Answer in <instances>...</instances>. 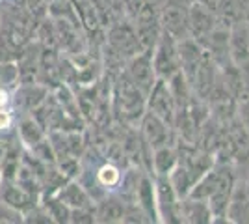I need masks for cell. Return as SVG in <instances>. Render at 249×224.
I'll use <instances>...</instances> for the list:
<instances>
[{"label": "cell", "instance_id": "6da1fadb", "mask_svg": "<svg viewBox=\"0 0 249 224\" xmlns=\"http://www.w3.org/2000/svg\"><path fill=\"white\" fill-rule=\"evenodd\" d=\"M114 103L117 116L126 125H138L147 110V96L124 71L119 73L114 84Z\"/></svg>", "mask_w": 249, "mask_h": 224}, {"label": "cell", "instance_id": "7a4b0ae2", "mask_svg": "<svg viewBox=\"0 0 249 224\" xmlns=\"http://www.w3.org/2000/svg\"><path fill=\"white\" fill-rule=\"evenodd\" d=\"M153 67H155L156 79H171L173 75L180 71V60H178V49L177 40L169 34L162 32L155 49H153Z\"/></svg>", "mask_w": 249, "mask_h": 224}, {"label": "cell", "instance_id": "3957f363", "mask_svg": "<svg viewBox=\"0 0 249 224\" xmlns=\"http://www.w3.org/2000/svg\"><path fill=\"white\" fill-rule=\"evenodd\" d=\"M234 185H236V176L234 172L229 168L227 164H221L218 166V180L214 185V191L210 192L208 196V207H210V213L214 221H225V215H227V207L231 204V196L234 191Z\"/></svg>", "mask_w": 249, "mask_h": 224}, {"label": "cell", "instance_id": "277c9868", "mask_svg": "<svg viewBox=\"0 0 249 224\" xmlns=\"http://www.w3.org/2000/svg\"><path fill=\"white\" fill-rule=\"evenodd\" d=\"M155 196L158 223H180V198L166 176L155 178Z\"/></svg>", "mask_w": 249, "mask_h": 224}, {"label": "cell", "instance_id": "5b68a950", "mask_svg": "<svg viewBox=\"0 0 249 224\" xmlns=\"http://www.w3.org/2000/svg\"><path fill=\"white\" fill-rule=\"evenodd\" d=\"M123 71L147 96L149 90L156 82V73L153 67V51H140L134 56H130L124 64Z\"/></svg>", "mask_w": 249, "mask_h": 224}, {"label": "cell", "instance_id": "8992f818", "mask_svg": "<svg viewBox=\"0 0 249 224\" xmlns=\"http://www.w3.org/2000/svg\"><path fill=\"white\" fill-rule=\"evenodd\" d=\"M106 43H108V49L117 54V56H121L124 62L130 56H134L136 53L142 51L134 24L128 21L115 22L114 26L110 28V32H108V41Z\"/></svg>", "mask_w": 249, "mask_h": 224}, {"label": "cell", "instance_id": "52a82bcc", "mask_svg": "<svg viewBox=\"0 0 249 224\" xmlns=\"http://www.w3.org/2000/svg\"><path fill=\"white\" fill-rule=\"evenodd\" d=\"M147 112H153L155 116L162 118L169 125H173L177 114V103L169 84L164 79H156V82L147 94Z\"/></svg>", "mask_w": 249, "mask_h": 224}, {"label": "cell", "instance_id": "ba28073f", "mask_svg": "<svg viewBox=\"0 0 249 224\" xmlns=\"http://www.w3.org/2000/svg\"><path fill=\"white\" fill-rule=\"evenodd\" d=\"M140 135L145 140L147 144L153 149L160 148V146H167V144H175V129L173 125H169L167 122H164L162 118L155 116L153 112H147L142 116L140 123Z\"/></svg>", "mask_w": 249, "mask_h": 224}, {"label": "cell", "instance_id": "9c48e42d", "mask_svg": "<svg viewBox=\"0 0 249 224\" xmlns=\"http://www.w3.org/2000/svg\"><path fill=\"white\" fill-rule=\"evenodd\" d=\"M162 32L169 34L175 40L188 36V8L182 0H167L166 6L158 11Z\"/></svg>", "mask_w": 249, "mask_h": 224}, {"label": "cell", "instance_id": "30bf717a", "mask_svg": "<svg viewBox=\"0 0 249 224\" xmlns=\"http://www.w3.org/2000/svg\"><path fill=\"white\" fill-rule=\"evenodd\" d=\"M218 24L216 13L212 8L194 0L188 8V36L194 38L196 41H203L212 28Z\"/></svg>", "mask_w": 249, "mask_h": 224}, {"label": "cell", "instance_id": "8fae6325", "mask_svg": "<svg viewBox=\"0 0 249 224\" xmlns=\"http://www.w3.org/2000/svg\"><path fill=\"white\" fill-rule=\"evenodd\" d=\"M126 200H123L117 192H108L95 202V223H123Z\"/></svg>", "mask_w": 249, "mask_h": 224}, {"label": "cell", "instance_id": "7c38bea8", "mask_svg": "<svg viewBox=\"0 0 249 224\" xmlns=\"http://www.w3.org/2000/svg\"><path fill=\"white\" fill-rule=\"evenodd\" d=\"M0 200H4L10 207H13L15 211H19L21 215L28 213L32 207L37 205V202H39L37 196H34L28 191H24L15 182L0 183Z\"/></svg>", "mask_w": 249, "mask_h": 224}, {"label": "cell", "instance_id": "4fadbf2b", "mask_svg": "<svg viewBox=\"0 0 249 224\" xmlns=\"http://www.w3.org/2000/svg\"><path fill=\"white\" fill-rule=\"evenodd\" d=\"M134 202L140 205V209L147 215L149 223H158L156 215V196H155V178L151 174H143L138 183L134 192Z\"/></svg>", "mask_w": 249, "mask_h": 224}, {"label": "cell", "instance_id": "5bb4252c", "mask_svg": "<svg viewBox=\"0 0 249 224\" xmlns=\"http://www.w3.org/2000/svg\"><path fill=\"white\" fill-rule=\"evenodd\" d=\"M56 196L62 200L69 209H78V207H93L95 200L89 196V192L84 189V185L76 178L69 180L63 185L60 191L56 192Z\"/></svg>", "mask_w": 249, "mask_h": 224}, {"label": "cell", "instance_id": "9a60e30c", "mask_svg": "<svg viewBox=\"0 0 249 224\" xmlns=\"http://www.w3.org/2000/svg\"><path fill=\"white\" fill-rule=\"evenodd\" d=\"M47 96H49V88L45 84H39V81L26 82V84H19V90L15 94V103L30 114L34 108H37L47 99Z\"/></svg>", "mask_w": 249, "mask_h": 224}, {"label": "cell", "instance_id": "2e32d148", "mask_svg": "<svg viewBox=\"0 0 249 224\" xmlns=\"http://www.w3.org/2000/svg\"><path fill=\"white\" fill-rule=\"evenodd\" d=\"M178 163V149L175 144H167L160 148L153 149V157H151V176H169V172L173 170Z\"/></svg>", "mask_w": 249, "mask_h": 224}, {"label": "cell", "instance_id": "e0dca14e", "mask_svg": "<svg viewBox=\"0 0 249 224\" xmlns=\"http://www.w3.org/2000/svg\"><path fill=\"white\" fill-rule=\"evenodd\" d=\"M180 223L192 224H207L214 223L210 207L203 200H192V198H182L180 200Z\"/></svg>", "mask_w": 249, "mask_h": 224}, {"label": "cell", "instance_id": "ac0fdd59", "mask_svg": "<svg viewBox=\"0 0 249 224\" xmlns=\"http://www.w3.org/2000/svg\"><path fill=\"white\" fill-rule=\"evenodd\" d=\"M17 137L21 140V144L24 148H32L36 146L39 140L47 137V131L34 120V116H22L19 125H17Z\"/></svg>", "mask_w": 249, "mask_h": 224}, {"label": "cell", "instance_id": "d6986e66", "mask_svg": "<svg viewBox=\"0 0 249 224\" xmlns=\"http://www.w3.org/2000/svg\"><path fill=\"white\" fill-rule=\"evenodd\" d=\"M39 204L41 207L47 211V215L51 217L52 223L58 224H67L71 219V209L56 196V194H41L39 196Z\"/></svg>", "mask_w": 249, "mask_h": 224}, {"label": "cell", "instance_id": "ffe728a7", "mask_svg": "<svg viewBox=\"0 0 249 224\" xmlns=\"http://www.w3.org/2000/svg\"><path fill=\"white\" fill-rule=\"evenodd\" d=\"M93 174H95V180H97L99 185L104 189V192H115L117 187H119V182H121L123 170H121L117 164L106 161V163H103Z\"/></svg>", "mask_w": 249, "mask_h": 224}, {"label": "cell", "instance_id": "44dd1931", "mask_svg": "<svg viewBox=\"0 0 249 224\" xmlns=\"http://www.w3.org/2000/svg\"><path fill=\"white\" fill-rule=\"evenodd\" d=\"M19 84V65L15 62L0 60V88H10Z\"/></svg>", "mask_w": 249, "mask_h": 224}, {"label": "cell", "instance_id": "7402d4cb", "mask_svg": "<svg viewBox=\"0 0 249 224\" xmlns=\"http://www.w3.org/2000/svg\"><path fill=\"white\" fill-rule=\"evenodd\" d=\"M26 149H30L32 153H34L37 159H41L43 163H47V164H56V153H54V148H52L51 140H49V135L43 140H39L36 146L26 148Z\"/></svg>", "mask_w": 249, "mask_h": 224}, {"label": "cell", "instance_id": "603a6c76", "mask_svg": "<svg viewBox=\"0 0 249 224\" xmlns=\"http://www.w3.org/2000/svg\"><path fill=\"white\" fill-rule=\"evenodd\" d=\"M93 207H78V209H71V219H69V223L93 224L95 223V209Z\"/></svg>", "mask_w": 249, "mask_h": 224}, {"label": "cell", "instance_id": "cb8c5ba5", "mask_svg": "<svg viewBox=\"0 0 249 224\" xmlns=\"http://www.w3.org/2000/svg\"><path fill=\"white\" fill-rule=\"evenodd\" d=\"M0 223H22V215L19 211H15L13 207H10L4 200H0Z\"/></svg>", "mask_w": 249, "mask_h": 224}, {"label": "cell", "instance_id": "d4e9b609", "mask_svg": "<svg viewBox=\"0 0 249 224\" xmlns=\"http://www.w3.org/2000/svg\"><path fill=\"white\" fill-rule=\"evenodd\" d=\"M11 125V112L8 107L0 108V131H8Z\"/></svg>", "mask_w": 249, "mask_h": 224}, {"label": "cell", "instance_id": "484cf974", "mask_svg": "<svg viewBox=\"0 0 249 224\" xmlns=\"http://www.w3.org/2000/svg\"><path fill=\"white\" fill-rule=\"evenodd\" d=\"M240 22L249 28V0H240Z\"/></svg>", "mask_w": 249, "mask_h": 224}, {"label": "cell", "instance_id": "4316f807", "mask_svg": "<svg viewBox=\"0 0 249 224\" xmlns=\"http://www.w3.org/2000/svg\"><path fill=\"white\" fill-rule=\"evenodd\" d=\"M197 2H201V4H205V6H208V8H216V4H218V0H197Z\"/></svg>", "mask_w": 249, "mask_h": 224}, {"label": "cell", "instance_id": "83f0119b", "mask_svg": "<svg viewBox=\"0 0 249 224\" xmlns=\"http://www.w3.org/2000/svg\"><path fill=\"white\" fill-rule=\"evenodd\" d=\"M0 21H2V15H0Z\"/></svg>", "mask_w": 249, "mask_h": 224}]
</instances>
